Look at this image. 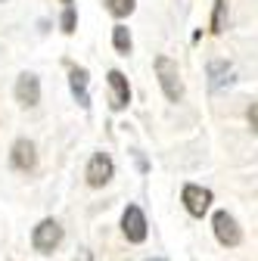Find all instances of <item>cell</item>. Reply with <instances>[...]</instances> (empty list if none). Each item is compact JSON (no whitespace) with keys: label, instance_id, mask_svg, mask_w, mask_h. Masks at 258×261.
Segmentation results:
<instances>
[{"label":"cell","instance_id":"1","mask_svg":"<svg viewBox=\"0 0 258 261\" xmlns=\"http://www.w3.org/2000/svg\"><path fill=\"white\" fill-rule=\"evenodd\" d=\"M156 75H159V84H162V93L171 103H177L184 96V81L177 72V62H171L168 56H156Z\"/></svg>","mask_w":258,"mask_h":261},{"label":"cell","instance_id":"2","mask_svg":"<svg viewBox=\"0 0 258 261\" xmlns=\"http://www.w3.org/2000/svg\"><path fill=\"white\" fill-rule=\"evenodd\" d=\"M59 243H62V227H59V221H53V218H44V221L35 227V233H31V246H35L41 255H50Z\"/></svg>","mask_w":258,"mask_h":261},{"label":"cell","instance_id":"3","mask_svg":"<svg viewBox=\"0 0 258 261\" xmlns=\"http://www.w3.org/2000/svg\"><path fill=\"white\" fill-rule=\"evenodd\" d=\"M180 199H184V205H187V212L193 218H202L209 212V205H212V190L196 187V184H187L184 193H180Z\"/></svg>","mask_w":258,"mask_h":261},{"label":"cell","instance_id":"4","mask_svg":"<svg viewBox=\"0 0 258 261\" xmlns=\"http://www.w3.org/2000/svg\"><path fill=\"white\" fill-rule=\"evenodd\" d=\"M121 233L127 237V243H143L146 240V218L137 205H127L121 215Z\"/></svg>","mask_w":258,"mask_h":261},{"label":"cell","instance_id":"5","mask_svg":"<svg viewBox=\"0 0 258 261\" xmlns=\"http://www.w3.org/2000/svg\"><path fill=\"white\" fill-rule=\"evenodd\" d=\"M112 174H115V165L106 152L90 155V162H87V184L90 187H106L112 180Z\"/></svg>","mask_w":258,"mask_h":261},{"label":"cell","instance_id":"6","mask_svg":"<svg viewBox=\"0 0 258 261\" xmlns=\"http://www.w3.org/2000/svg\"><path fill=\"white\" fill-rule=\"evenodd\" d=\"M212 227H215V237H218V243L221 246H240V240H243V233H240V227H237V221H234V215H227V212H218L215 215V221H212Z\"/></svg>","mask_w":258,"mask_h":261},{"label":"cell","instance_id":"7","mask_svg":"<svg viewBox=\"0 0 258 261\" xmlns=\"http://www.w3.org/2000/svg\"><path fill=\"white\" fill-rule=\"evenodd\" d=\"M109 106L118 112V109H124L127 103H131V87H127V78L118 72V69H112L109 72Z\"/></svg>","mask_w":258,"mask_h":261},{"label":"cell","instance_id":"8","mask_svg":"<svg viewBox=\"0 0 258 261\" xmlns=\"http://www.w3.org/2000/svg\"><path fill=\"white\" fill-rule=\"evenodd\" d=\"M16 100L22 106H38V100H41V81H38V75L25 72V75L16 78Z\"/></svg>","mask_w":258,"mask_h":261},{"label":"cell","instance_id":"9","mask_svg":"<svg viewBox=\"0 0 258 261\" xmlns=\"http://www.w3.org/2000/svg\"><path fill=\"white\" fill-rule=\"evenodd\" d=\"M10 162H13V168H19V171H31V168L38 165L35 143H31V140H16L13 152H10Z\"/></svg>","mask_w":258,"mask_h":261},{"label":"cell","instance_id":"10","mask_svg":"<svg viewBox=\"0 0 258 261\" xmlns=\"http://www.w3.org/2000/svg\"><path fill=\"white\" fill-rule=\"evenodd\" d=\"M69 84H72L75 100L87 109V106H90V93H87V69H81V65H72V72H69Z\"/></svg>","mask_w":258,"mask_h":261},{"label":"cell","instance_id":"11","mask_svg":"<svg viewBox=\"0 0 258 261\" xmlns=\"http://www.w3.org/2000/svg\"><path fill=\"white\" fill-rule=\"evenodd\" d=\"M112 44H115V50L121 53V56H127V53H131V31H127L124 25H115L112 28Z\"/></svg>","mask_w":258,"mask_h":261},{"label":"cell","instance_id":"12","mask_svg":"<svg viewBox=\"0 0 258 261\" xmlns=\"http://www.w3.org/2000/svg\"><path fill=\"white\" fill-rule=\"evenodd\" d=\"M106 10L115 16V19H124L134 13V0H106Z\"/></svg>","mask_w":258,"mask_h":261},{"label":"cell","instance_id":"13","mask_svg":"<svg viewBox=\"0 0 258 261\" xmlns=\"http://www.w3.org/2000/svg\"><path fill=\"white\" fill-rule=\"evenodd\" d=\"M224 16H227V0H215V16H212V31L215 35L224 31Z\"/></svg>","mask_w":258,"mask_h":261},{"label":"cell","instance_id":"14","mask_svg":"<svg viewBox=\"0 0 258 261\" xmlns=\"http://www.w3.org/2000/svg\"><path fill=\"white\" fill-rule=\"evenodd\" d=\"M62 31H66V35L75 31V10L72 7H66V13H62Z\"/></svg>","mask_w":258,"mask_h":261},{"label":"cell","instance_id":"15","mask_svg":"<svg viewBox=\"0 0 258 261\" xmlns=\"http://www.w3.org/2000/svg\"><path fill=\"white\" fill-rule=\"evenodd\" d=\"M246 118H249V127H252V130H258V103H252V106H249Z\"/></svg>","mask_w":258,"mask_h":261},{"label":"cell","instance_id":"16","mask_svg":"<svg viewBox=\"0 0 258 261\" xmlns=\"http://www.w3.org/2000/svg\"><path fill=\"white\" fill-rule=\"evenodd\" d=\"M75 261H93V255H90V252H87V249H84V252H81V255H78V258H75Z\"/></svg>","mask_w":258,"mask_h":261},{"label":"cell","instance_id":"17","mask_svg":"<svg viewBox=\"0 0 258 261\" xmlns=\"http://www.w3.org/2000/svg\"><path fill=\"white\" fill-rule=\"evenodd\" d=\"M146 261H165V258H146Z\"/></svg>","mask_w":258,"mask_h":261},{"label":"cell","instance_id":"18","mask_svg":"<svg viewBox=\"0 0 258 261\" xmlns=\"http://www.w3.org/2000/svg\"><path fill=\"white\" fill-rule=\"evenodd\" d=\"M62 4H69V7H72V0H62Z\"/></svg>","mask_w":258,"mask_h":261}]
</instances>
